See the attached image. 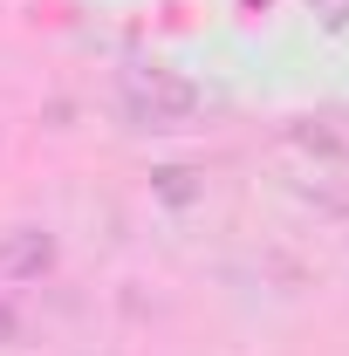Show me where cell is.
<instances>
[{"mask_svg":"<svg viewBox=\"0 0 349 356\" xmlns=\"http://www.w3.org/2000/svg\"><path fill=\"white\" fill-rule=\"evenodd\" d=\"M199 83L178 69H124L117 76V110L131 131H185L199 117Z\"/></svg>","mask_w":349,"mask_h":356,"instance_id":"1","label":"cell"},{"mask_svg":"<svg viewBox=\"0 0 349 356\" xmlns=\"http://www.w3.org/2000/svg\"><path fill=\"white\" fill-rule=\"evenodd\" d=\"M48 267H55V233L14 226V233L0 240V281H42Z\"/></svg>","mask_w":349,"mask_h":356,"instance_id":"2","label":"cell"},{"mask_svg":"<svg viewBox=\"0 0 349 356\" xmlns=\"http://www.w3.org/2000/svg\"><path fill=\"white\" fill-rule=\"evenodd\" d=\"M151 192H158L165 206H192L206 185H199V172H192V165H165V172H151Z\"/></svg>","mask_w":349,"mask_h":356,"instance_id":"3","label":"cell"},{"mask_svg":"<svg viewBox=\"0 0 349 356\" xmlns=\"http://www.w3.org/2000/svg\"><path fill=\"white\" fill-rule=\"evenodd\" d=\"M308 14H315L329 35H349V0H308Z\"/></svg>","mask_w":349,"mask_h":356,"instance_id":"4","label":"cell"},{"mask_svg":"<svg viewBox=\"0 0 349 356\" xmlns=\"http://www.w3.org/2000/svg\"><path fill=\"white\" fill-rule=\"evenodd\" d=\"M0 343H21V315L7 309V302H0Z\"/></svg>","mask_w":349,"mask_h":356,"instance_id":"5","label":"cell"},{"mask_svg":"<svg viewBox=\"0 0 349 356\" xmlns=\"http://www.w3.org/2000/svg\"><path fill=\"white\" fill-rule=\"evenodd\" d=\"M247 7H267V0H247Z\"/></svg>","mask_w":349,"mask_h":356,"instance_id":"6","label":"cell"}]
</instances>
